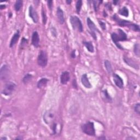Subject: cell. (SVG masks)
Returning a JSON list of instances; mask_svg holds the SVG:
<instances>
[{
  "mask_svg": "<svg viewBox=\"0 0 140 140\" xmlns=\"http://www.w3.org/2000/svg\"><path fill=\"white\" fill-rule=\"evenodd\" d=\"M111 38L113 42L115 43L117 47L121 49H123V47L119 44V42L125 41L128 40L126 34L121 29H118L116 32L112 33L111 35Z\"/></svg>",
  "mask_w": 140,
  "mask_h": 140,
  "instance_id": "obj_1",
  "label": "cell"
},
{
  "mask_svg": "<svg viewBox=\"0 0 140 140\" xmlns=\"http://www.w3.org/2000/svg\"><path fill=\"white\" fill-rule=\"evenodd\" d=\"M113 19L116 21L117 24L120 25L121 26H126V27H128L132 30L136 31V32H139V27L138 25L133 24L131 23L130 21H127L124 19H119V18L117 17L116 15H114L113 17Z\"/></svg>",
  "mask_w": 140,
  "mask_h": 140,
  "instance_id": "obj_2",
  "label": "cell"
},
{
  "mask_svg": "<svg viewBox=\"0 0 140 140\" xmlns=\"http://www.w3.org/2000/svg\"><path fill=\"white\" fill-rule=\"evenodd\" d=\"M70 23L72 26V28L82 33L83 31V27L80 19L77 16H71L70 17Z\"/></svg>",
  "mask_w": 140,
  "mask_h": 140,
  "instance_id": "obj_3",
  "label": "cell"
},
{
  "mask_svg": "<svg viewBox=\"0 0 140 140\" xmlns=\"http://www.w3.org/2000/svg\"><path fill=\"white\" fill-rule=\"evenodd\" d=\"M82 131L85 134L89 136L95 135V129L93 122H88L82 126Z\"/></svg>",
  "mask_w": 140,
  "mask_h": 140,
  "instance_id": "obj_4",
  "label": "cell"
},
{
  "mask_svg": "<svg viewBox=\"0 0 140 140\" xmlns=\"http://www.w3.org/2000/svg\"><path fill=\"white\" fill-rule=\"evenodd\" d=\"M17 85L13 82H9L7 83H6L4 85V87L2 91V93L6 95V96H9V95H12L15 90L16 89Z\"/></svg>",
  "mask_w": 140,
  "mask_h": 140,
  "instance_id": "obj_5",
  "label": "cell"
},
{
  "mask_svg": "<svg viewBox=\"0 0 140 140\" xmlns=\"http://www.w3.org/2000/svg\"><path fill=\"white\" fill-rule=\"evenodd\" d=\"M37 62L39 65L42 67H45L48 63V58L45 52L42 50L40 52L37 59Z\"/></svg>",
  "mask_w": 140,
  "mask_h": 140,
  "instance_id": "obj_6",
  "label": "cell"
},
{
  "mask_svg": "<svg viewBox=\"0 0 140 140\" xmlns=\"http://www.w3.org/2000/svg\"><path fill=\"white\" fill-rule=\"evenodd\" d=\"M87 21L88 26L89 28V29L91 31V36L93 37V38H94L95 40H96L97 37H96V32H98V33H100L99 29H98L96 26H95V24L93 23V21L90 19L89 18H87Z\"/></svg>",
  "mask_w": 140,
  "mask_h": 140,
  "instance_id": "obj_7",
  "label": "cell"
},
{
  "mask_svg": "<svg viewBox=\"0 0 140 140\" xmlns=\"http://www.w3.org/2000/svg\"><path fill=\"white\" fill-rule=\"evenodd\" d=\"M54 114L52 111H47L43 115V120L47 125L52 124L54 122Z\"/></svg>",
  "mask_w": 140,
  "mask_h": 140,
  "instance_id": "obj_8",
  "label": "cell"
},
{
  "mask_svg": "<svg viewBox=\"0 0 140 140\" xmlns=\"http://www.w3.org/2000/svg\"><path fill=\"white\" fill-rule=\"evenodd\" d=\"M10 71L8 65H4L0 69V78L1 80L7 79L9 76Z\"/></svg>",
  "mask_w": 140,
  "mask_h": 140,
  "instance_id": "obj_9",
  "label": "cell"
},
{
  "mask_svg": "<svg viewBox=\"0 0 140 140\" xmlns=\"http://www.w3.org/2000/svg\"><path fill=\"white\" fill-rule=\"evenodd\" d=\"M29 16L33 19L34 23H37L39 21V16L37 13V12L33 7V6H30L29 7Z\"/></svg>",
  "mask_w": 140,
  "mask_h": 140,
  "instance_id": "obj_10",
  "label": "cell"
},
{
  "mask_svg": "<svg viewBox=\"0 0 140 140\" xmlns=\"http://www.w3.org/2000/svg\"><path fill=\"white\" fill-rule=\"evenodd\" d=\"M113 81L114 82V83L116 85V86L120 89H122L124 87V82L122 78H121L119 75L116 73L113 74Z\"/></svg>",
  "mask_w": 140,
  "mask_h": 140,
  "instance_id": "obj_11",
  "label": "cell"
},
{
  "mask_svg": "<svg viewBox=\"0 0 140 140\" xmlns=\"http://www.w3.org/2000/svg\"><path fill=\"white\" fill-rule=\"evenodd\" d=\"M70 79L69 73L68 71L63 72L60 76V82L62 84H66Z\"/></svg>",
  "mask_w": 140,
  "mask_h": 140,
  "instance_id": "obj_12",
  "label": "cell"
},
{
  "mask_svg": "<svg viewBox=\"0 0 140 140\" xmlns=\"http://www.w3.org/2000/svg\"><path fill=\"white\" fill-rule=\"evenodd\" d=\"M40 43V37L37 31L34 32L32 36V44L35 47H38L39 46Z\"/></svg>",
  "mask_w": 140,
  "mask_h": 140,
  "instance_id": "obj_13",
  "label": "cell"
},
{
  "mask_svg": "<svg viewBox=\"0 0 140 140\" xmlns=\"http://www.w3.org/2000/svg\"><path fill=\"white\" fill-rule=\"evenodd\" d=\"M124 60L126 64H128L130 67H132L133 68L137 69H139V65H138V63L137 62H136L134 60H133L132 59L127 58V57L126 58V57H124Z\"/></svg>",
  "mask_w": 140,
  "mask_h": 140,
  "instance_id": "obj_14",
  "label": "cell"
},
{
  "mask_svg": "<svg viewBox=\"0 0 140 140\" xmlns=\"http://www.w3.org/2000/svg\"><path fill=\"white\" fill-rule=\"evenodd\" d=\"M81 82L82 84L86 88L90 89L91 88V84L89 80V79L87 77V74H84L82 76L81 78Z\"/></svg>",
  "mask_w": 140,
  "mask_h": 140,
  "instance_id": "obj_15",
  "label": "cell"
},
{
  "mask_svg": "<svg viewBox=\"0 0 140 140\" xmlns=\"http://www.w3.org/2000/svg\"><path fill=\"white\" fill-rule=\"evenodd\" d=\"M56 15L57 17H58L59 23L60 24H63L64 23L65 18H64V15H63V12L60 7H58V9H57Z\"/></svg>",
  "mask_w": 140,
  "mask_h": 140,
  "instance_id": "obj_16",
  "label": "cell"
},
{
  "mask_svg": "<svg viewBox=\"0 0 140 140\" xmlns=\"http://www.w3.org/2000/svg\"><path fill=\"white\" fill-rule=\"evenodd\" d=\"M19 37H20V33L19 30H18L17 31V33L14 34L10 42V44H9V46L10 48L13 47L15 45V44L17 43L19 39Z\"/></svg>",
  "mask_w": 140,
  "mask_h": 140,
  "instance_id": "obj_17",
  "label": "cell"
},
{
  "mask_svg": "<svg viewBox=\"0 0 140 140\" xmlns=\"http://www.w3.org/2000/svg\"><path fill=\"white\" fill-rule=\"evenodd\" d=\"M102 98L106 103H112V99L108 93L107 90H104L102 92Z\"/></svg>",
  "mask_w": 140,
  "mask_h": 140,
  "instance_id": "obj_18",
  "label": "cell"
},
{
  "mask_svg": "<svg viewBox=\"0 0 140 140\" xmlns=\"http://www.w3.org/2000/svg\"><path fill=\"white\" fill-rule=\"evenodd\" d=\"M48 82V80L46 78H43L41 79L39 82H38L37 87L39 88H42L44 87L47 85Z\"/></svg>",
  "mask_w": 140,
  "mask_h": 140,
  "instance_id": "obj_19",
  "label": "cell"
},
{
  "mask_svg": "<svg viewBox=\"0 0 140 140\" xmlns=\"http://www.w3.org/2000/svg\"><path fill=\"white\" fill-rule=\"evenodd\" d=\"M83 44L87 48V50L91 53H93L94 52V47L93 44L90 42H83Z\"/></svg>",
  "mask_w": 140,
  "mask_h": 140,
  "instance_id": "obj_20",
  "label": "cell"
},
{
  "mask_svg": "<svg viewBox=\"0 0 140 140\" xmlns=\"http://www.w3.org/2000/svg\"><path fill=\"white\" fill-rule=\"evenodd\" d=\"M105 67L108 73H109V74L112 73V72H113V69H112L111 63L109 60L105 61Z\"/></svg>",
  "mask_w": 140,
  "mask_h": 140,
  "instance_id": "obj_21",
  "label": "cell"
},
{
  "mask_svg": "<svg viewBox=\"0 0 140 140\" xmlns=\"http://www.w3.org/2000/svg\"><path fill=\"white\" fill-rule=\"evenodd\" d=\"M119 13L120 15L127 17L129 16V10H128V8H126V7H124L122 8H121L119 10Z\"/></svg>",
  "mask_w": 140,
  "mask_h": 140,
  "instance_id": "obj_22",
  "label": "cell"
},
{
  "mask_svg": "<svg viewBox=\"0 0 140 140\" xmlns=\"http://www.w3.org/2000/svg\"><path fill=\"white\" fill-rule=\"evenodd\" d=\"M22 7H23V1H21V0H18V1H17L14 5L15 10L17 12L19 11Z\"/></svg>",
  "mask_w": 140,
  "mask_h": 140,
  "instance_id": "obj_23",
  "label": "cell"
},
{
  "mask_svg": "<svg viewBox=\"0 0 140 140\" xmlns=\"http://www.w3.org/2000/svg\"><path fill=\"white\" fill-rule=\"evenodd\" d=\"M32 78H33V76H32V74L28 73L24 77L23 79V82L24 83L26 84L31 80Z\"/></svg>",
  "mask_w": 140,
  "mask_h": 140,
  "instance_id": "obj_24",
  "label": "cell"
},
{
  "mask_svg": "<svg viewBox=\"0 0 140 140\" xmlns=\"http://www.w3.org/2000/svg\"><path fill=\"white\" fill-rule=\"evenodd\" d=\"M139 44L138 43H136L134 45V48H133V52H134L135 55L137 56V57H139L140 52H139Z\"/></svg>",
  "mask_w": 140,
  "mask_h": 140,
  "instance_id": "obj_25",
  "label": "cell"
},
{
  "mask_svg": "<svg viewBox=\"0 0 140 140\" xmlns=\"http://www.w3.org/2000/svg\"><path fill=\"white\" fill-rule=\"evenodd\" d=\"M42 16L43 24L44 25H46V24L47 23V15H46V11L43 8H42Z\"/></svg>",
  "mask_w": 140,
  "mask_h": 140,
  "instance_id": "obj_26",
  "label": "cell"
},
{
  "mask_svg": "<svg viewBox=\"0 0 140 140\" xmlns=\"http://www.w3.org/2000/svg\"><path fill=\"white\" fill-rule=\"evenodd\" d=\"M82 6V1L81 0H79V1H78L77 3H76V11H77V13L78 14H79Z\"/></svg>",
  "mask_w": 140,
  "mask_h": 140,
  "instance_id": "obj_27",
  "label": "cell"
},
{
  "mask_svg": "<svg viewBox=\"0 0 140 140\" xmlns=\"http://www.w3.org/2000/svg\"><path fill=\"white\" fill-rule=\"evenodd\" d=\"M94 9L95 11H97L98 10V7L99 6V4L101 2V1H94Z\"/></svg>",
  "mask_w": 140,
  "mask_h": 140,
  "instance_id": "obj_28",
  "label": "cell"
},
{
  "mask_svg": "<svg viewBox=\"0 0 140 140\" xmlns=\"http://www.w3.org/2000/svg\"><path fill=\"white\" fill-rule=\"evenodd\" d=\"M134 110H135V111L137 114H139V112H140V105H139V104H137L136 105H135V106H134Z\"/></svg>",
  "mask_w": 140,
  "mask_h": 140,
  "instance_id": "obj_29",
  "label": "cell"
},
{
  "mask_svg": "<svg viewBox=\"0 0 140 140\" xmlns=\"http://www.w3.org/2000/svg\"><path fill=\"white\" fill-rule=\"evenodd\" d=\"M99 24L101 26V28L103 29V30H106V24L105 23H104L103 21H99Z\"/></svg>",
  "mask_w": 140,
  "mask_h": 140,
  "instance_id": "obj_30",
  "label": "cell"
},
{
  "mask_svg": "<svg viewBox=\"0 0 140 140\" xmlns=\"http://www.w3.org/2000/svg\"><path fill=\"white\" fill-rule=\"evenodd\" d=\"M48 6L50 10L52 9V6H53V1H48Z\"/></svg>",
  "mask_w": 140,
  "mask_h": 140,
  "instance_id": "obj_31",
  "label": "cell"
},
{
  "mask_svg": "<svg viewBox=\"0 0 140 140\" xmlns=\"http://www.w3.org/2000/svg\"><path fill=\"white\" fill-rule=\"evenodd\" d=\"M26 43H27V40H26V39H24V38H23V40H22V41H21V45H24V44H26Z\"/></svg>",
  "mask_w": 140,
  "mask_h": 140,
  "instance_id": "obj_32",
  "label": "cell"
},
{
  "mask_svg": "<svg viewBox=\"0 0 140 140\" xmlns=\"http://www.w3.org/2000/svg\"><path fill=\"white\" fill-rule=\"evenodd\" d=\"M71 56H72V58H75V50L73 51V52L72 53V54H71Z\"/></svg>",
  "mask_w": 140,
  "mask_h": 140,
  "instance_id": "obj_33",
  "label": "cell"
},
{
  "mask_svg": "<svg viewBox=\"0 0 140 140\" xmlns=\"http://www.w3.org/2000/svg\"><path fill=\"white\" fill-rule=\"evenodd\" d=\"M6 8V6L5 5H2L1 4V6H0V9H3Z\"/></svg>",
  "mask_w": 140,
  "mask_h": 140,
  "instance_id": "obj_34",
  "label": "cell"
},
{
  "mask_svg": "<svg viewBox=\"0 0 140 140\" xmlns=\"http://www.w3.org/2000/svg\"><path fill=\"white\" fill-rule=\"evenodd\" d=\"M71 1H66V3L68 4H70V3H71Z\"/></svg>",
  "mask_w": 140,
  "mask_h": 140,
  "instance_id": "obj_35",
  "label": "cell"
},
{
  "mask_svg": "<svg viewBox=\"0 0 140 140\" xmlns=\"http://www.w3.org/2000/svg\"><path fill=\"white\" fill-rule=\"evenodd\" d=\"M7 139V138H6V137H2V138H1V140H2V139Z\"/></svg>",
  "mask_w": 140,
  "mask_h": 140,
  "instance_id": "obj_36",
  "label": "cell"
}]
</instances>
